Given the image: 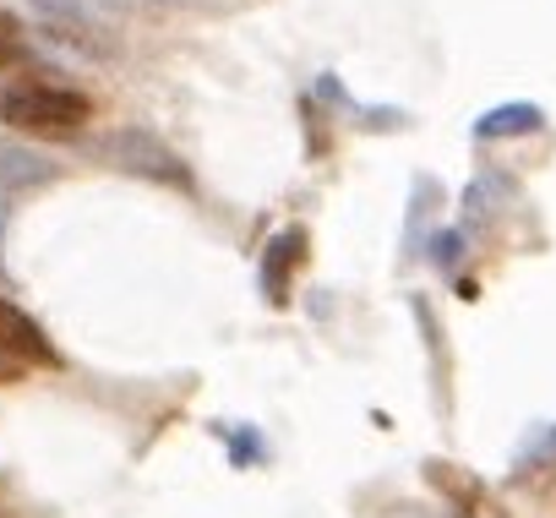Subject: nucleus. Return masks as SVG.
Segmentation results:
<instances>
[{"label":"nucleus","mask_w":556,"mask_h":518,"mask_svg":"<svg viewBox=\"0 0 556 518\" xmlns=\"http://www.w3.org/2000/svg\"><path fill=\"white\" fill-rule=\"evenodd\" d=\"M224 0H142V12H213Z\"/></svg>","instance_id":"obj_13"},{"label":"nucleus","mask_w":556,"mask_h":518,"mask_svg":"<svg viewBox=\"0 0 556 518\" xmlns=\"http://www.w3.org/2000/svg\"><path fill=\"white\" fill-rule=\"evenodd\" d=\"M23 513V502H17V491H12V480L0 475V518H17Z\"/></svg>","instance_id":"obj_15"},{"label":"nucleus","mask_w":556,"mask_h":518,"mask_svg":"<svg viewBox=\"0 0 556 518\" xmlns=\"http://www.w3.org/2000/svg\"><path fill=\"white\" fill-rule=\"evenodd\" d=\"M34 23L50 45H66L88 61H121L115 23L99 7H88V0H34Z\"/></svg>","instance_id":"obj_3"},{"label":"nucleus","mask_w":556,"mask_h":518,"mask_svg":"<svg viewBox=\"0 0 556 518\" xmlns=\"http://www.w3.org/2000/svg\"><path fill=\"white\" fill-rule=\"evenodd\" d=\"M513 202H518V186H513L502 169H480V175L469 180V191H464V224H469V229H475V224H491V218H502Z\"/></svg>","instance_id":"obj_8"},{"label":"nucleus","mask_w":556,"mask_h":518,"mask_svg":"<svg viewBox=\"0 0 556 518\" xmlns=\"http://www.w3.org/2000/svg\"><path fill=\"white\" fill-rule=\"evenodd\" d=\"M28 61V39H23V23L0 7V72H12V66H23Z\"/></svg>","instance_id":"obj_11"},{"label":"nucleus","mask_w":556,"mask_h":518,"mask_svg":"<svg viewBox=\"0 0 556 518\" xmlns=\"http://www.w3.org/2000/svg\"><path fill=\"white\" fill-rule=\"evenodd\" d=\"M426 256H431L437 268H458V263H464V235H458V229H437V235L426 240Z\"/></svg>","instance_id":"obj_12"},{"label":"nucleus","mask_w":556,"mask_h":518,"mask_svg":"<svg viewBox=\"0 0 556 518\" xmlns=\"http://www.w3.org/2000/svg\"><path fill=\"white\" fill-rule=\"evenodd\" d=\"M17 377H23V366L12 355H0V382H17Z\"/></svg>","instance_id":"obj_17"},{"label":"nucleus","mask_w":556,"mask_h":518,"mask_svg":"<svg viewBox=\"0 0 556 518\" xmlns=\"http://www.w3.org/2000/svg\"><path fill=\"white\" fill-rule=\"evenodd\" d=\"M50 180H55V164H50L45 153L17 148V142L0 137V202H12V197H23V191H39V186H50Z\"/></svg>","instance_id":"obj_7"},{"label":"nucleus","mask_w":556,"mask_h":518,"mask_svg":"<svg viewBox=\"0 0 556 518\" xmlns=\"http://www.w3.org/2000/svg\"><path fill=\"white\" fill-rule=\"evenodd\" d=\"M426 480H437V491L453 502V518H507V507L480 485V480H469L464 469H453V464H426Z\"/></svg>","instance_id":"obj_5"},{"label":"nucleus","mask_w":556,"mask_h":518,"mask_svg":"<svg viewBox=\"0 0 556 518\" xmlns=\"http://www.w3.org/2000/svg\"><path fill=\"white\" fill-rule=\"evenodd\" d=\"M540 458H545V464H556V431H540V442L523 453V464H540Z\"/></svg>","instance_id":"obj_14"},{"label":"nucleus","mask_w":556,"mask_h":518,"mask_svg":"<svg viewBox=\"0 0 556 518\" xmlns=\"http://www.w3.org/2000/svg\"><path fill=\"white\" fill-rule=\"evenodd\" d=\"M437 202H442V186L431 175H415V186H409V229H404V263H415V251L426 240V224H431Z\"/></svg>","instance_id":"obj_10"},{"label":"nucleus","mask_w":556,"mask_h":518,"mask_svg":"<svg viewBox=\"0 0 556 518\" xmlns=\"http://www.w3.org/2000/svg\"><path fill=\"white\" fill-rule=\"evenodd\" d=\"M88 7H99L104 17H115V12H142V0H88Z\"/></svg>","instance_id":"obj_16"},{"label":"nucleus","mask_w":556,"mask_h":518,"mask_svg":"<svg viewBox=\"0 0 556 518\" xmlns=\"http://www.w3.org/2000/svg\"><path fill=\"white\" fill-rule=\"evenodd\" d=\"M99 159L115 164L121 175H137V180H153V186H175V191H197L191 180V164L148 126H121L99 142Z\"/></svg>","instance_id":"obj_2"},{"label":"nucleus","mask_w":556,"mask_h":518,"mask_svg":"<svg viewBox=\"0 0 556 518\" xmlns=\"http://www.w3.org/2000/svg\"><path fill=\"white\" fill-rule=\"evenodd\" d=\"M301 256H306V235L301 229H278L262 251V295L273 306H290V279L301 268Z\"/></svg>","instance_id":"obj_6"},{"label":"nucleus","mask_w":556,"mask_h":518,"mask_svg":"<svg viewBox=\"0 0 556 518\" xmlns=\"http://www.w3.org/2000/svg\"><path fill=\"white\" fill-rule=\"evenodd\" d=\"M0 121L39 137H72L88 126V99L61 83H7L0 88Z\"/></svg>","instance_id":"obj_1"},{"label":"nucleus","mask_w":556,"mask_h":518,"mask_svg":"<svg viewBox=\"0 0 556 518\" xmlns=\"http://www.w3.org/2000/svg\"><path fill=\"white\" fill-rule=\"evenodd\" d=\"M0 355H12L17 366H61V350L45 339V328L23 317L7 295H0Z\"/></svg>","instance_id":"obj_4"},{"label":"nucleus","mask_w":556,"mask_h":518,"mask_svg":"<svg viewBox=\"0 0 556 518\" xmlns=\"http://www.w3.org/2000/svg\"><path fill=\"white\" fill-rule=\"evenodd\" d=\"M545 126V110L540 104H496L475 121V142H502V137H529Z\"/></svg>","instance_id":"obj_9"}]
</instances>
